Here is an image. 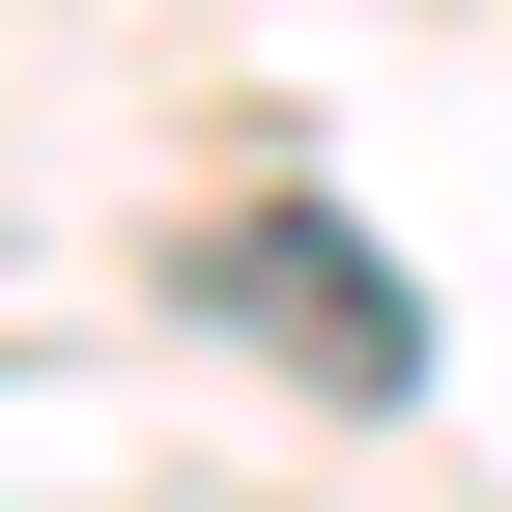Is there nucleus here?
Wrapping results in <instances>:
<instances>
[{"label":"nucleus","mask_w":512,"mask_h":512,"mask_svg":"<svg viewBox=\"0 0 512 512\" xmlns=\"http://www.w3.org/2000/svg\"><path fill=\"white\" fill-rule=\"evenodd\" d=\"M200 313H256V370H313V399H427V285L342 200H228L200 228Z\"/></svg>","instance_id":"obj_1"}]
</instances>
